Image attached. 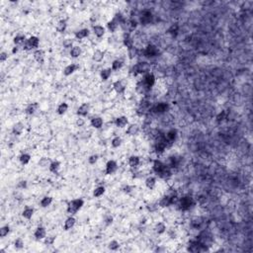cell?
<instances>
[{"label":"cell","instance_id":"31","mask_svg":"<svg viewBox=\"0 0 253 253\" xmlns=\"http://www.w3.org/2000/svg\"><path fill=\"white\" fill-rule=\"evenodd\" d=\"M124 44H125V46H127L128 49H130L134 47V41L130 37V35L125 36V38H124Z\"/></svg>","mask_w":253,"mask_h":253},{"label":"cell","instance_id":"13","mask_svg":"<svg viewBox=\"0 0 253 253\" xmlns=\"http://www.w3.org/2000/svg\"><path fill=\"white\" fill-rule=\"evenodd\" d=\"M46 235H47V231H46V229H45V228L40 226V228H38L37 229H36L35 237H36V239H37V240H40V239H43V238H46Z\"/></svg>","mask_w":253,"mask_h":253},{"label":"cell","instance_id":"47","mask_svg":"<svg viewBox=\"0 0 253 253\" xmlns=\"http://www.w3.org/2000/svg\"><path fill=\"white\" fill-rule=\"evenodd\" d=\"M122 144V138H119V136H117V138H114L112 140V145L114 147H119L120 145Z\"/></svg>","mask_w":253,"mask_h":253},{"label":"cell","instance_id":"57","mask_svg":"<svg viewBox=\"0 0 253 253\" xmlns=\"http://www.w3.org/2000/svg\"><path fill=\"white\" fill-rule=\"evenodd\" d=\"M177 30H178V26L177 25H173L172 27L170 28V29H169V33H172V34H174V33H176L177 32Z\"/></svg>","mask_w":253,"mask_h":253},{"label":"cell","instance_id":"10","mask_svg":"<svg viewBox=\"0 0 253 253\" xmlns=\"http://www.w3.org/2000/svg\"><path fill=\"white\" fill-rule=\"evenodd\" d=\"M117 163L114 160H110V161L107 162L106 164V173L107 174H112L114 173L116 170H117Z\"/></svg>","mask_w":253,"mask_h":253},{"label":"cell","instance_id":"11","mask_svg":"<svg viewBox=\"0 0 253 253\" xmlns=\"http://www.w3.org/2000/svg\"><path fill=\"white\" fill-rule=\"evenodd\" d=\"M176 136H177V130L172 128V130H170L166 134L165 140H166V142H173V141L175 140V138H176Z\"/></svg>","mask_w":253,"mask_h":253},{"label":"cell","instance_id":"4","mask_svg":"<svg viewBox=\"0 0 253 253\" xmlns=\"http://www.w3.org/2000/svg\"><path fill=\"white\" fill-rule=\"evenodd\" d=\"M147 69H148V64L146 63H139L134 66L132 72H134V74L142 73V72L147 71Z\"/></svg>","mask_w":253,"mask_h":253},{"label":"cell","instance_id":"19","mask_svg":"<svg viewBox=\"0 0 253 253\" xmlns=\"http://www.w3.org/2000/svg\"><path fill=\"white\" fill-rule=\"evenodd\" d=\"M128 123V118L125 117V116H122V117H119L117 120H116V126L118 128H124V127L127 126V124Z\"/></svg>","mask_w":253,"mask_h":253},{"label":"cell","instance_id":"20","mask_svg":"<svg viewBox=\"0 0 253 253\" xmlns=\"http://www.w3.org/2000/svg\"><path fill=\"white\" fill-rule=\"evenodd\" d=\"M91 126L95 128H100L103 126V120L100 117H95L91 119Z\"/></svg>","mask_w":253,"mask_h":253},{"label":"cell","instance_id":"23","mask_svg":"<svg viewBox=\"0 0 253 253\" xmlns=\"http://www.w3.org/2000/svg\"><path fill=\"white\" fill-rule=\"evenodd\" d=\"M104 59V53L100 50H96L93 53V61L96 63H100Z\"/></svg>","mask_w":253,"mask_h":253},{"label":"cell","instance_id":"2","mask_svg":"<svg viewBox=\"0 0 253 253\" xmlns=\"http://www.w3.org/2000/svg\"><path fill=\"white\" fill-rule=\"evenodd\" d=\"M193 205H194L193 198L188 197V196L183 197V198H181V199H180V201H179L180 209H181L182 211H187V210H189Z\"/></svg>","mask_w":253,"mask_h":253},{"label":"cell","instance_id":"24","mask_svg":"<svg viewBox=\"0 0 253 253\" xmlns=\"http://www.w3.org/2000/svg\"><path fill=\"white\" fill-rule=\"evenodd\" d=\"M88 36H89V30L88 29H82L75 33V38L78 39V40H82V39L88 37Z\"/></svg>","mask_w":253,"mask_h":253},{"label":"cell","instance_id":"33","mask_svg":"<svg viewBox=\"0 0 253 253\" xmlns=\"http://www.w3.org/2000/svg\"><path fill=\"white\" fill-rule=\"evenodd\" d=\"M67 110H68V105L66 104V103H61L59 106V108H57V113H59V115H64L67 112Z\"/></svg>","mask_w":253,"mask_h":253},{"label":"cell","instance_id":"5","mask_svg":"<svg viewBox=\"0 0 253 253\" xmlns=\"http://www.w3.org/2000/svg\"><path fill=\"white\" fill-rule=\"evenodd\" d=\"M158 53H159V51H158V49L156 48L155 46H153V45H149V46H147L144 51L145 57H156Z\"/></svg>","mask_w":253,"mask_h":253},{"label":"cell","instance_id":"22","mask_svg":"<svg viewBox=\"0 0 253 253\" xmlns=\"http://www.w3.org/2000/svg\"><path fill=\"white\" fill-rule=\"evenodd\" d=\"M34 57L38 63H43L45 59V51L43 50H37L34 53Z\"/></svg>","mask_w":253,"mask_h":253},{"label":"cell","instance_id":"52","mask_svg":"<svg viewBox=\"0 0 253 253\" xmlns=\"http://www.w3.org/2000/svg\"><path fill=\"white\" fill-rule=\"evenodd\" d=\"M226 117V113L224 112V111H222V112L220 113V114L218 115V117H216V121H218V122H220V121H222V120H224Z\"/></svg>","mask_w":253,"mask_h":253},{"label":"cell","instance_id":"55","mask_svg":"<svg viewBox=\"0 0 253 253\" xmlns=\"http://www.w3.org/2000/svg\"><path fill=\"white\" fill-rule=\"evenodd\" d=\"M84 124H85V121H84V119H82V118H79V119L76 120V125L78 127H82Z\"/></svg>","mask_w":253,"mask_h":253},{"label":"cell","instance_id":"44","mask_svg":"<svg viewBox=\"0 0 253 253\" xmlns=\"http://www.w3.org/2000/svg\"><path fill=\"white\" fill-rule=\"evenodd\" d=\"M14 246L16 249H22L24 247V241L22 240V238H17L14 242Z\"/></svg>","mask_w":253,"mask_h":253},{"label":"cell","instance_id":"26","mask_svg":"<svg viewBox=\"0 0 253 253\" xmlns=\"http://www.w3.org/2000/svg\"><path fill=\"white\" fill-rule=\"evenodd\" d=\"M39 108V104L38 103H32V104H30L29 106H28L27 110H26V112H27V114H34V113L36 112V111L38 110Z\"/></svg>","mask_w":253,"mask_h":253},{"label":"cell","instance_id":"50","mask_svg":"<svg viewBox=\"0 0 253 253\" xmlns=\"http://www.w3.org/2000/svg\"><path fill=\"white\" fill-rule=\"evenodd\" d=\"M55 240V236H48V237H46V239H45V243L48 244V245H51V244H53Z\"/></svg>","mask_w":253,"mask_h":253},{"label":"cell","instance_id":"8","mask_svg":"<svg viewBox=\"0 0 253 253\" xmlns=\"http://www.w3.org/2000/svg\"><path fill=\"white\" fill-rule=\"evenodd\" d=\"M169 109V105L167 103H159V104L155 105L153 108V111L157 114H162V113L167 112Z\"/></svg>","mask_w":253,"mask_h":253},{"label":"cell","instance_id":"56","mask_svg":"<svg viewBox=\"0 0 253 253\" xmlns=\"http://www.w3.org/2000/svg\"><path fill=\"white\" fill-rule=\"evenodd\" d=\"M147 209H148L150 212H154V211H156V209H157V206L154 205V204H150V205L147 206Z\"/></svg>","mask_w":253,"mask_h":253},{"label":"cell","instance_id":"14","mask_svg":"<svg viewBox=\"0 0 253 253\" xmlns=\"http://www.w3.org/2000/svg\"><path fill=\"white\" fill-rule=\"evenodd\" d=\"M150 20H151V12L147 11V10L143 11L142 15H141L140 17V22L142 23L143 25H146L150 22Z\"/></svg>","mask_w":253,"mask_h":253},{"label":"cell","instance_id":"9","mask_svg":"<svg viewBox=\"0 0 253 253\" xmlns=\"http://www.w3.org/2000/svg\"><path fill=\"white\" fill-rule=\"evenodd\" d=\"M78 68H79V65H78V64L71 63V64H69V65H67L65 68H64L63 73H64V75L68 76V75H70V74L73 73L74 71H76V70L78 69Z\"/></svg>","mask_w":253,"mask_h":253},{"label":"cell","instance_id":"7","mask_svg":"<svg viewBox=\"0 0 253 253\" xmlns=\"http://www.w3.org/2000/svg\"><path fill=\"white\" fill-rule=\"evenodd\" d=\"M113 87H114L115 91L117 92V93H123L126 90L127 82L125 80H118L113 84Z\"/></svg>","mask_w":253,"mask_h":253},{"label":"cell","instance_id":"17","mask_svg":"<svg viewBox=\"0 0 253 253\" xmlns=\"http://www.w3.org/2000/svg\"><path fill=\"white\" fill-rule=\"evenodd\" d=\"M172 205V202H171V197L168 196V195H165L164 197H162L161 200L159 201V206L162 208L168 207V206Z\"/></svg>","mask_w":253,"mask_h":253},{"label":"cell","instance_id":"36","mask_svg":"<svg viewBox=\"0 0 253 253\" xmlns=\"http://www.w3.org/2000/svg\"><path fill=\"white\" fill-rule=\"evenodd\" d=\"M155 230L158 234H162L165 230H166V226L163 224V222H158L155 226Z\"/></svg>","mask_w":253,"mask_h":253},{"label":"cell","instance_id":"30","mask_svg":"<svg viewBox=\"0 0 253 253\" xmlns=\"http://www.w3.org/2000/svg\"><path fill=\"white\" fill-rule=\"evenodd\" d=\"M155 184H156V180L154 177H148L145 180V185H146V187L149 188V189H153Z\"/></svg>","mask_w":253,"mask_h":253},{"label":"cell","instance_id":"29","mask_svg":"<svg viewBox=\"0 0 253 253\" xmlns=\"http://www.w3.org/2000/svg\"><path fill=\"white\" fill-rule=\"evenodd\" d=\"M23 216H24L25 218H27V220H30V218L33 216L34 215V210L32 209V208H26V209L23 211Z\"/></svg>","mask_w":253,"mask_h":253},{"label":"cell","instance_id":"37","mask_svg":"<svg viewBox=\"0 0 253 253\" xmlns=\"http://www.w3.org/2000/svg\"><path fill=\"white\" fill-rule=\"evenodd\" d=\"M104 193H105V188L103 187V186H100V187H97L95 190H94L93 195H94V197H96V198H99V197H101Z\"/></svg>","mask_w":253,"mask_h":253},{"label":"cell","instance_id":"32","mask_svg":"<svg viewBox=\"0 0 253 253\" xmlns=\"http://www.w3.org/2000/svg\"><path fill=\"white\" fill-rule=\"evenodd\" d=\"M51 202H53V198L51 197H44V198L42 199V201H41V206H42L43 208H47L48 206H50Z\"/></svg>","mask_w":253,"mask_h":253},{"label":"cell","instance_id":"1","mask_svg":"<svg viewBox=\"0 0 253 253\" xmlns=\"http://www.w3.org/2000/svg\"><path fill=\"white\" fill-rule=\"evenodd\" d=\"M83 204V200L81 199H76V200H72L71 202L68 203V207H67V212L69 214H76L79 210L82 208Z\"/></svg>","mask_w":253,"mask_h":253},{"label":"cell","instance_id":"45","mask_svg":"<svg viewBox=\"0 0 253 253\" xmlns=\"http://www.w3.org/2000/svg\"><path fill=\"white\" fill-rule=\"evenodd\" d=\"M25 43V36H16L14 38V44L15 45H22Z\"/></svg>","mask_w":253,"mask_h":253},{"label":"cell","instance_id":"60","mask_svg":"<svg viewBox=\"0 0 253 253\" xmlns=\"http://www.w3.org/2000/svg\"><path fill=\"white\" fill-rule=\"evenodd\" d=\"M17 51H18V47H14V49L12 50V53H16Z\"/></svg>","mask_w":253,"mask_h":253},{"label":"cell","instance_id":"3","mask_svg":"<svg viewBox=\"0 0 253 253\" xmlns=\"http://www.w3.org/2000/svg\"><path fill=\"white\" fill-rule=\"evenodd\" d=\"M39 44H40V40H39V38L35 37V36H33V37L29 38L25 42L24 49H25L26 51H30V50H32V49L38 48Z\"/></svg>","mask_w":253,"mask_h":253},{"label":"cell","instance_id":"35","mask_svg":"<svg viewBox=\"0 0 253 253\" xmlns=\"http://www.w3.org/2000/svg\"><path fill=\"white\" fill-rule=\"evenodd\" d=\"M66 29V21L64 20H61L57 25V30L59 32V33H63Z\"/></svg>","mask_w":253,"mask_h":253},{"label":"cell","instance_id":"25","mask_svg":"<svg viewBox=\"0 0 253 253\" xmlns=\"http://www.w3.org/2000/svg\"><path fill=\"white\" fill-rule=\"evenodd\" d=\"M203 224V218L200 216H196L195 218H193L191 222V226L193 228H199L201 226V224Z\"/></svg>","mask_w":253,"mask_h":253},{"label":"cell","instance_id":"28","mask_svg":"<svg viewBox=\"0 0 253 253\" xmlns=\"http://www.w3.org/2000/svg\"><path fill=\"white\" fill-rule=\"evenodd\" d=\"M112 73V69L111 68H107V69H103L101 71V78L103 81H106L109 79V77L111 76Z\"/></svg>","mask_w":253,"mask_h":253},{"label":"cell","instance_id":"54","mask_svg":"<svg viewBox=\"0 0 253 253\" xmlns=\"http://www.w3.org/2000/svg\"><path fill=\"white\" fill-rule=\"evenodd\" d=\"M63 46L65 47V48H70V47L72 46V41L69 40V39H66L63 42Z\"/></svg>","mask_w":253,"mask_h":253},{"label":"cell","instance_id":"48","mask_svg":"<svg viewBox=\"0 0 253 253\" xmlns=\"http://www.w3.org/2000/svg\"><path fill=\"white\" fill-rule=\"evenodd\" d=\"M119 246H120L119 242L116 241V240H113L109 243V248H110L111 250H117L118 248H119Z\"/></svg>","mask_w":253,"mask_h":253},{"label":"cell","instance_id":"43","mask_svg":"<svg viewBox=\"0 0 253 253\" xmlns=\"http://www.w3.org/2000/svg\"><path fill=\"white\" fill-rule=\"evenodd\" d=\"M39 165H40L41 167H43V168H46V167H50L51 165V162H50V159H48V158H42V159H40V161H39Z\"/></svg>","mask_w":253,"mask_h":253},{"label":"cell","instance_id":"21","mask_svg":"<svg viewBox=\"0 0 253 253\" xmlns=\"http://www.w3.org/2000/svg\"><path fill=\"white\" fill-rule=\"evenodd\" d=\"M75 222L76 220L73 216H69V218L65 220V222H64V229H65V230H69L71 228H73V226L75 224Z\"/></svg>","mask_w":253,"mask_h":253},{"label":"cell","instance_id":"27","mask_svg":"<svg viewBox=\"0 0 253 253\" xmlns=\"http://www.w3.org/2000/svg\"><path fill=\"white\" fill-rule=\"evenodd\" d=\"M128 164H130V167H132V168H134V167H136V166H138V164H139V157L138 156H130V159H128Z\"/></svg>","mask_w":253,"mask_h":253},{"label":"cell","instance_id":"15","mask_svg":"<svg viewBox=\"0 0 253 253\" xmlns=\"http://www.w3.org/2000/svg\"><path fill=\"white\" fill-rule=\"evenodd\" d=\"M138 132H139V127L136 125V124L130 125L128 128V130H127V134H128V136H136V134H138Z\"/></svg>","mask_w":253,"mask_h":253},{"label":"cell","instance_id":"34","mask_svg":"<svg viewBox=\"0 0 253 253\" xmlns=\"http://www.w3.org/2000/svg\"><path fill=\"white\" fill-rule=\"evenodd\" d=\"M80 55H81V49L79 48V47H73V48L71 49V51H70V55H71L72 57H74V59L78 57Z\"/></svg>","mask_w":253,"mask_h":253},{"label":"cell","instance_id":"12","mask_svg":"<svg viewBox=\"0 0 253 253\" xmlns=\"http://www.w3.org/2000/svg\"><path fill=\"white\" fill-rule=\"evenodd\" d=\"M89 109H90L89 105L87 104V103H84V104H82L78 108V110H77V114H78L79 116H81V117H85V116L89 113Z\"/></svg>","mask_w":253,"mask_h":253},{"label":"cell","instance_id":"39","mask_svg":"<svg viewBox=\"0 0 253 253\" xmlns=\"http://www.w3.org/2000/svg\"><path fill=\"white\" fill-rule=\"evenodd\" d=\"M107 27H108V29H109V31L110 32H115L116 30H117V28H118V23L116 22L115 20H112V21H110V22H108V24H107Z\"/></svg>","mask_w":253,"mask_h":253},{"label":"cell","instance_id":"42","mask_svg":"<svg viewBox=\"0 0 253 253\" xmlns=\"http://www.w3.org/2000/svg\"><path fill=\"white\" fill-rule=\"evenodd\" d=\"M10 231V228L9 226H4L0 228V237H5L6 235H8Z\"/></svg>","mask_w":253,"mask_h":253},{"label":"cell","instance_id":"40","mask_svg":"<svg viewBox=\"0 0 253 253\" xmlns=\"http://www.w3.org/2000/svg\"><path fill=\"white\" fill-rule=\"evenodd\" d=\"M59 166H61V163H59V161H53V162H51L50 165V170L51 171V172L55 173L59 171Z\"/></svg>","mask_w":253,"mask_h":253},{"label":"cell","instance_id":"59","mask_svg":"<svg viewBox=\"0 0 253 253\" xmlns=\"http://www.w3.org/2000/svg\"><path fill=\"white\" fill-rule=\"evenodd\" d=\"M26 185H27V182L26 181H21V183L19 184V187H21V188H25L26 187Z\"/></svg>","mask_w":253,"mask_h":253},{"label":"cell","instance_id":"18","mask_svg":"<svg viewBox=\"0 0 253 253\" xmlns=\"http://www.w3.org/2000/svg\"><path fill=\"white\" fill-rule=\"evenodd\" d=\"M93 32H94V34H95L96 37L101 38V37L104 36V34H105V29H104V27H102V26L96 25V26H94V27H93Z\"/></svg>","mask_w":253,"mask_h":253},{"label":"cell","instance_id":"58","mask_svg":"<svg viewBox=\"0 0 253 253\" xmlns=\"http://www.w3.org/2000/svg\"><path fill=\"white\" fill-rule=\"evenodd\" d=\"M132 189H134V188L130 187V186H127V187H125V190H124V191H125L126 193H130Z\"/></svg>","mask_w":253,"mask_h":253},{"label":"cell","instance_id":"6","mask_svg":"<svg viewBox=\"0 0 253 253\" xmlns=\"http://www.w3.org/2000/svg\"><path fill=\"white\" fill-rule=\"evenodd\" d=\"M143 83L145 84V86L147 87V88L150 89L152 86H153L154 82H155V77H154V75L152 73H146L144 75V77H143Z\"/></svg>","mask_w":253,"mask_h":253},{"label":"cell","instance_id":"46","mask_svg":"<svg viewBox=\"0 0 253 253\" xmlns=\"http://www.w3.org/2000/svg\"><path fill=\"white\" fill-rule=\"evenodd\" d=\"M123 66V63L121 61H115L112 63V70H118Z\"/></svg>","mask_w":253,"mask_h":253},{"label":"cell","instance_id":"49","mask_svg":"<svg viewBox=\"0 0 253 253\" xmlns=\"http://www.w3.org/2000/svg\"><path fill=\"white\" fill-rule=\"evenodd\" d=\"M136 53H138V51H136V49L134 47L128 49V55H130V59H134V57H136Z\"/></svg>","mask_w":253,"mask_h":253},{"label":"cell","instance_id":"38","mask_svg":"<svg viewBox=\"0 0 253 253\" xmlns=\"http://www.w3.org/2000/svg\"><path fill=\"white\" fill-rule=\"evenodd\" d=\"M136 90H138V92H139V93H145L146 91H148L149 88H147L144 83L141 81V82H139L138 84L136 85Z\"/></svg>","mask_w":253,"mask_h":253},{"label":"cell","instance_id":"41","mask_svg":"<svg viewBox=\"0 0 253 253\" xmlns=\"http://www.w3.org/2000/svg\"><path fill=\"white\" fill-rule=\"evenodd\" d=\"M30 159H31V155H30V154L24 153L20 156V161L22 164H28L30 161Z\"/></svg>","mask_w":253,"mask_h":253},{"label":"cell","instance_id":"51","mask_svg":"<svg viewBox=\"0 0 253 253\" xmlns=\"http://www.w3.org/2000/svg\"><path fill=\"white\" fill-rule=\"evenodd\" d=\"M97 160H98V155L94 154V155H91V156H90L89 159H88V161H89V163H90V164H95L96 162H97Z\"/></svg>","mask_w":253,"mask_h":253},{"label":"cell","instance_id":"53","mask_svg":"<svg viewBox=\"0 0 253 253\" xmlns=\"http://www.w3.org/2000/svg\"><path fill=\"white\" fill-rule=\"evenodd\" d=\"M7 59H8V55L6 53H4V51H2V53H0V61L3 63V61H5Z\"/></svg>","mask_w":253,"mask_h":253},{"label":"cell","instance_id":"16","mask_svg":"<svg viewBox=\"0 0 253 253\" xmlns=\"http://www.w3.org/2000/svg\"><path fill=\"white\" fill-rule=\"evenodd\" d=\"M23 130H24V125L21 122H18V123H16L13 126V134H16V136L21 134L23 132Z\"/></svg>","mask_w":253,"mask_h":253}]
</instances>
